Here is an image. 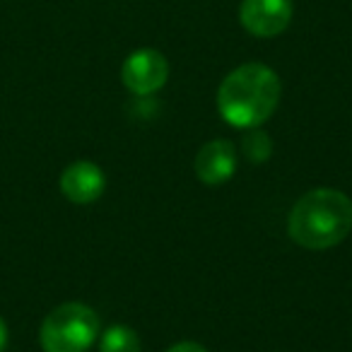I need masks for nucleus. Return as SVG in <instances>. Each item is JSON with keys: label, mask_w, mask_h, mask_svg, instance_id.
<instances>
[{"label": "nucleus", "mask_w": 352, "mask_h": 352, "mask_svg": "<svg viewBox=\"0 0 352 352\" xmlns=\"http://www.w3.org/2000/svg\"><path fill=\"white\" fill-rule=\"evenodd\" d=\"M352 230V201L336 188H316L294 203L287 232L294 244L311 251L338 246Z\"/></svg>", "instance_id": "2"}, {"label": "nucleus", "mask_w": 352, "mask_h": 352, "mask_svg": "<svg viewBox=\"0 0 352 352\" xmlns=\"http://www.w3.org/2000/svg\"><path fill=\"white\" fill-rule=\"evenodd\" d=\"M236 171V147L225 138L210 140L196 155V176L206 186H222Z\"/></svg>", "instance_id": "7"}, {"label": "nucleus", "mask_w": 352, "mask_h": 352, "mask_svg": "<svg viewBox=\"0 0 352 352\" xmlns=\"http://www.w3.org/2000/svg\"><path fill=\"white\" fill-rule=\"evenodd\" d=\"M292 10V0H241L239 20L249 34L270 39L287 30Z\"/></svg>", "instance_id": "5"}, {"label": "nucleus", "mask_w": 352, "mask_h": 352, "mask_svg": "<svg viewBox=\"0 0 352 352\" xmlns=\"http://www.w3.org/2000/svg\"><path fill=\"white\" fill-rule=\"evenodd\" d=\"M6 345H8V326H6V321L0 318V352L6 350Z\"/></svg>", "instance_id": "11"}, {"label": "nucleus", "mask_w": 352, "mask_h": 352, "mask_svg": "<svg viewBox=\"0 0 352 352\" xmlns=\"http://www.w3.org/2000/svg\"><path fill=\"white\" fill-rule=\"evenodd\" d=\"M280 78L263 63L234 68L217 89V111L234 128H258L280 102Z\"/></svg>", "instance_id": "1"}, {"label": "nucleus", "mask_w": 352, "mask_h": 352, "mask_svg": "<svg viewBox=\"0 0 352 352\" xmlns=\"http://www.w3.org/2000/svg\"><path fill=\"white\" fill-rule=\"evenodd\" d=\"M169 78V63L155 49H138L123 60L121 80L128 92L138 97H147L162 89Z\"/></svg>", "instance_id": "4"}, {"label": "nucleus", "mask_w": 352, "mask_h": 352, "mask_svg": "<svg viewBox=\"0 0 352 352\" xmlns=\"http://www.w3.org/2000/svg\"><path fill=\"white\" fill-rule=\"evenodd\" d=\"M166 352H208V350L203 345H198V342H176Z\"/></svg>", "instance_id": "10"}, {"label": "nucleus", "mask_w": 352, "mask_h": 352, "mask_svg": "<svg viewBox=\"0 0 352 352\" xmlns=\"http://www.w3.org/2000/svg\"><path fill=\"white\" fill-rule=\"evenodd\" d=\"M97 336V311L82 302H65L44 318L39 342L44 352H87Z\"/></svg>", "instance_id": "3"}, {"label": "nucleus", "mask_w": 352, "mask_h": 352, "mask_svg": "<svg viewBox=\"0 0 352 352\" xmlns=\"http://www.w3.org/2000/svg\"><path fill=\"white\" fill-rule=\"evenodd\" d=\"M107 188V176L94 162L78 160L60 174V191L75 206H89Z\"/></svg>", "instance_id": "6"}, {"label": "nucleus", "mask_w": 352, "mask_h": 352, "mask_svg": "<svg viewBox=\"0 0 352 352\" xmlns=\"http://www.w3.org/2000/svg\"><path fill=\"white\" fill-rule=\"evenodd\" d=\"M241 155L251 162V164H263L273 155V140L265 131L261 128H249V133L241 140Z\"/></svg>", "instance_id": "9"}, {"label": "nucleus", "mask_w": 352, "mask_h": 352, "mask_svg": "<svg viewBox=\"0 0 352 352\" xmlns=\"http://www.w3.org/2000/svg\"><path fill=\"white\" fill-rule=\"evenodd\" d=\"M140 338L133 328L128 326H111L104 331L102 340H99V352H140Z\"/></svg>", "instance_id": "8"}]
</instances>
